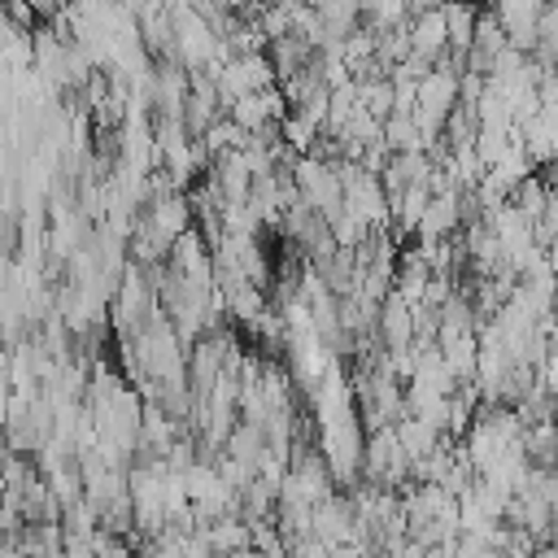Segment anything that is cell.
I'll use <instances>...</instances> for the list:
<instances>
[{
    "mask_svg": "<svg viewBox=\"0 0 558 558\" xmlns=\"http://www.w3.org/2000/svg\"><path fill=\"white\" fill-rule=\"evenodd\" d=\"M541 13H545V4H536V0H514V4H497V9H493V17H497L506 44H510L514 52H523V57L536 52V26H541Z\"/></svg>",
    "mask_w": 558,
    "mask_h": 558,
    "instance_id": "6da1fadb",
    "label": "cell"
}]
</instances>
